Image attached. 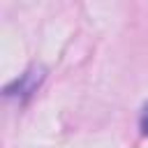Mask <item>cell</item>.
Returning a JSON list of instances; mask_svg holds the SVG:
<instances>
[{
    "mask_svg": "<svg viewBox=\"0 0 148 148\" xmlns=\"http://www.w3.org/2000/svg\"><path fill=\"white\" fill-rule=\"evenodd\" d=\"M141 127H143V132L148 134V111H146V116H143V120H141Z\"/></svg>",
    "mask_w": 148,
    "mask_h": 148,
    "instance_id": "6da1fadb",
    "label": "cell"
}]
</instances>
